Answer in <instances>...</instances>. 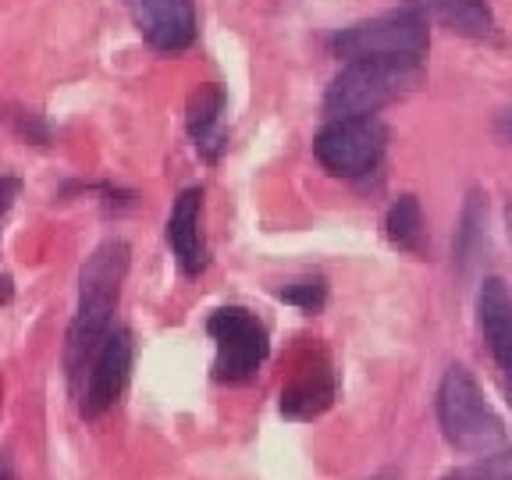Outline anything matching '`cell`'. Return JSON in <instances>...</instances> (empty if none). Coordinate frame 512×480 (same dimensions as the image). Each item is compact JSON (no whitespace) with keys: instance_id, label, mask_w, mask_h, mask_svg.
<instances>
[{"instance_id":"6da1fadb","label":"cell","mask_w":512,"mask_h":480,"mask_svg":"<svg viewBox=\"0 0 512 480\" xmlns=\"http://www.w3.org/2000/svg\"><path fill=\"white\" fill-rule=\"evenodd\" d=\"M128 246L121 239H107L96 246L93 256L82 264L79 274V313H75L72 328H68V345H64V360H68V377L79 388L82 374L89 370L100 345L111 338V317L118 310L121 285L128 274Z\"/></svg>"},{"instance_id":"7a4b0ae2","label":"cell","mask_w":512,"mask_h":480,"mask_svg":"<svg viewBox=\"0 0 512 480\" xmlns=\"http://www.w3.org/2000/svg\"><path fill=\"white\" fill-rule=\"evenodd\" d=\"M438 424L448 445L466 456H498L509 448L502 416L484 399L480 384L466 367H448L438 388Z\"/></svg>"},{"instance_id":"3957f363","label":"cell","mask_w":512,"mask_h":480,"mask_svg":"<svg viewBox=\"0 0 512 480\" xmlns=\"http://www.w3.org/2000/svg\"><path fill=\"white\" fill-rule=\"evenodd\" d=\"M416 64L392 61H349L342 75L328 86L324 111L331 118H374L381 107L395 104L416 86Z\"/></svg>"},{"instance_id":"277c9868","label":"cell","mask_w":512,"mask_h":480,"mask_svg":"<svg viewBox=\"0 0 512 480\" xmlns=\"http://www.w3.org/2000/svg\"><path fill=\"white\" fill-rule=\"evenodd\" d=\"M431 47L424 15L416 11H392V15L356 22L338 32L335 54L345 61H392V64H420Z\"/></svg>"},{"instance_id":"5b68a950","label":"cell","mask_w":512,"mask_h":480,"mask_svg":"<svg viewBox=\"0 0 512 480\" xmlns=\"http://www.w3.org/2000/svg\"><path fill=\"white\" fill-rule=\"evenodd\" d=\"M207 331L217 345L214 377L221 384H242L264 367L271 342H267V328L242 306H224V310L210 313Z\"/></svg>"},{"instance_id":"8992f818","label":"cell","mask_w":512,"mask_h":480,"mask_svg":"<svg viewBox=\"0 0 512 480\" xmlns=\"http://www.w3.org/2000/svg\"><path fill=\"white\" fill-rule=\"evenodd\" d=\"M388 132L377 118H331L320 128L313 153L331 175L360 178L377 168Z\"/></svg>"},{"instance_id":"52a82bcc","label":"cell","mask_w":512,"mask_h":480,"mask_svg":"<svg viewBox=\"0 0 512 480\" xmlns=\"http://www.w3.org/2000/svg\"><path fill=\"white\" fill-rule=\"evenodd\" d=\"M128 374H132V335L128 331H114L100 345V352H96L86 370V388H82V402H79L82 416L86 420L104 416L118 402V395L125 392Z\"/></svg>"},{"instance_id":"ba28073f","label":"cell","mask_w":512,"mask_h":480,"mask_svg":"<svg viewBox=\"0 0 512 480\" xmlns=\"http://www.w3.org/2000/svg\"><path fill=\"white\" fill-rule=\"evenodd\" d=\"M125 4L139 36L153 50L175 54V50L189 47L192 36H196V8H192V0H125Z\"/></svg>"},{"instance_id":"9c48e42d","label":"cell","mask_w":512,"mask_h":480,"mask_svg":"<svg viewBox=\"0 0 512 480\" xmlns=\"http://www.w3.org/2000/svg\"><path fill=\"white\" fill-rule=\"evenodd\" d=\"M200 214H203V189H185L175 200L168 217V246L175 253L178 267H182L189 278H196L200 271H207L210 253L207 242L200 232Z\"/></svg>"},{"instance_id":"30bf717a","label":"cell","mask_w":512,"mask_h":480,"mask_svg":"<svg viewBox=\"0 0 512 480\" xmlns=\"http://www.w3.org/2000/svg\"><path fill=\"white\" fill-rule=\"evenodd\" d=\"M335 402V374L328 360H306L281 388V413L288 420H313Z\"/></svg>"},{"instance_id":"8fae6325","label":"cell","mask_w":512,"mask_h":480,"mask_svg":"<svg viewBox=\"0 0 512 480\" xmlns=\"http://www.w3.org/2000/svg\"><path fill=\"white\" fill-rule=\"evenodd\" d=\"M477 324L484 331L491 356L502 367V374H512V296L502 278H488L477 296Z\"/></svg>"},{"instance_id":"7c38bea8","label":"cell","mask_w":512,"mask_h":480,"mask_svg":"<svg viewBox=\"0 0 512 480\" xmlns=\"http://www.w3.org/2000/svg\"><path fill=\"white\" fill-rule=\"evenodd\" d=\"M221 111H224L221 86L207 82V86H200L196 93H192V100H189V132H192V139H196V150H200L207 160H217V153H221V146H224L221 128H217V125H221Z\"/></svg>"},{"instance_id":"4fadbf2b","label":"cell","mask_w":512,"mask_h":480,"mask_svg":"<svg viewBox=\"0 0 512 480\" xmlns=\"http://www.w3.org/2000/svg\"><path fill=\"white\" fill-rule=\"evenodd\" d=\"M384 235H388V242L399 249H406V253H424V210H420V203H416V196H399V203H395L392 210H388V217H384Z\"/></svg>"},{"instance_id":"5bb4252c","label":"cell","mask_w":512,"mask_h":480,"mask_svg":"<svg viewBox=\"0 0 512 480\" xmlns=\"http://www.w3.org/2000/svg\"><path fill=\"white\" fill-rule=\"evenodd\" d=\"M438 18L466 36H488L491 15L480 0H438Z\"/></svg>"},{"instance_id":"9a60e30c","label":"cell","mask_w":512,"mask_h":480,"mask_svg":"<svg viewBox=\"0 0 512 480\" xmlns=\"http://www.w3.org/2000/svg\"><path fill=\"white\" fill-rule=\"evenodd\" d=\"M278 296L285 299V303L299 306V310L317 313L320 306H324V299H328V281L320 278V274H303V278L288 281Z\"/></svg>"},{"instance_id":"2e32d148","label":"cell","mask_w":512,"mask_h":480,"mask_svg":"<svg viewBox=\"0 0 512 480\" xmlns=\"http://www.w3.org/2000/svg\"><path fill=\"white\" fill-rule=\"evenodd\" d=\"M441 480H512V456H505V452L484 456V463L463 466V470L448 473Z\"/></svg>"},{"instance_id":"e0dca14e","label":"cell","mask_w":512,"mask_h":480,"mask_svg":"<svg viewBox=\"0 0 512 480\" xmlns=\"http://www.w3.org/2000/svg\"><path fill=\"white\" fill-rule=\"evenodd\" d=\"M502 132H505V139H509V143H512V111L505 114V121H502Z\"/></svg>"},{"instance_id":"ac0fdd59","label":"cell","mask_w":512,"mask_h":480,"mask_svg":"<svg viewBox=\"0 0 512 480\" xmlns=\"http://www.w3.org/2000/svg\"><path fill=\"white\" fill-rule=\"evenodd\" d=\"M370 480H395V473L388 470V473H377V477H370Z\"/></svg>"},{"instance_id":"d6986e66","label":"cell","mask_w":512,"mask_h":480,"mask_svg":"<svg viewBox=\"0 0 512 480\" xmlns=\"http://www.w3.org/2000/svg\"><path fill=\"white\" fill-rule=\"evenodd\" d=\"M509 235H512V203H509Z\"/></svg>"},{"instance_id":"ffe728a7","label":"cell","mask_w":512,"mask_h":480,"mask_svg":"<svg viewBox=\"0 0 512 480\" xmlns=\"http://www.w3.org/2000/svg\"><path fill=\"white\" fill-rule=\"evenodd\" d=\"M4 480H11V470H4Z\"/></svg>"}]
</instances>
